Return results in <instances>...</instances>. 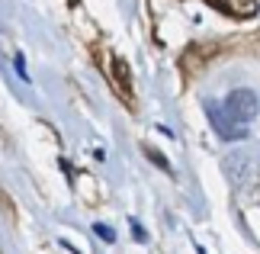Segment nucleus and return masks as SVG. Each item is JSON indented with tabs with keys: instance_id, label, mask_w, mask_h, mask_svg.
<instances>
[{
	"instance_id": "obj_1",
	"label": "nucleus",
	"mask_w": 260,
	"mask_h": 254,
	"mask_svg": "<svg viewBox=\"0 0 260 254\" xmlns=\"http://www.w3.org/2000/svg\"><path fill=\"white\" fill-rule=\"evenodd\" d=\"M206 116H209L212 129H215L225 142H232V138H244V135H247V126H244V123H238V119L225 109V103H215V100H209V103H206Z\"/></svg>"
},
{
	"instance_id": "obj_4",
	"label": "nucleus",
	"mask_w": 260,
	"mask_h": 254,
	"mask_svg": "<svg viewBox=\"0 0 260 254\" xmlns=\"http://www.w3.org/2000/svg\"><path fill=\"white\" fill-rule=\"evenodd\" d=\"M116 74H119V87H122V94H132V87H128L125 84V62H119V58H116Z\"/></svg>"
},
{
	"instance_id": "obj_6",
	"label": "nucleus",
	"mask_w": 260,
	"mask_h": 254,
	"mask_svg": "<svg viewBox=\"0 0 260 254\" xmlns=\"http://www.w3.org/2000/svg\"><path fill=\"white\" fill-rule=\"evenodd\" d=\"M148 158H151V161H157V164H161L164 171H171V164L164 161V155H157V151H151V148H148Z\"/></svg>"
},
{
	"instance_id": "obj_5",
	"label": "nucleus",
	"mask_w": 260,
	"mask_h": 254,
	"mask_svg": "<svg viewBox=\"0 0 260 254\" xmlns=\"http://www.w3.org/2000/svg\"><path fill=\"white\" fill-rule=\"evenodd\" d=\"M93 232H96L100 238H106V241H116V232L109 229V225H103V222H100V225H93Z\"/></svg>"
},
{
	"instance_id": "obj_2",
	"label": "nucleus",
	"mask_w": 260,
	"mask_h": 254,
	"mask_svg": "<svg viewBox=\"0 0 260 254\" xmlns=\"http://www.w3.org/2000/svg\"><path fill=\"white\" fill-rule=\"evenodd\" d=\"M225 109L232 113L238 123H251V119L257 116V109H260V103H257V94L254 90H247V87H241V90H232L228 94V100H225Z\"/></svg>"
},
{
	"instance_id": "obj_3",
	"label": "nucleus",
	"mask_w": 260,
	"mask_h": 254,
	"mask_svg": "<svg viewBox=\"0 0 260 254\" xmlns=\"http://www.w3.org/2000/svg\"><path fill=\"white\" fill-rule=\"evenodd\" d=\"M212 4L232 16H251L257 10V0H212Z\"/></svg>"
},
{
	"instance_id": "obj_7",
	"label": "nucleus",
	"mask_w": 260,
	"mask_h": 254,
	"mask_svg": "<svg viewBox=\"0 0 260 254\" xmlns=\"http://www.w3.org/2000/svg\"><path fill=\"white\" fill-rule=\"evenodd\" d=\"M16 74L23 77V80H29V71H26V65H23V58H16Z\"/></svg>"
}]
</instances>
